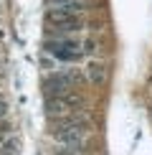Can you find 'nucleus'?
Instances as JSON below:
<instances>
[{"instance_id":"f257e3e1","label":"nucleus","mask_w":152,"mask_h":155,"mask_svg":"<svg viewBox=\"0 0 152 155\" xmlns=\"http://www.w3.org/2000/svg\"><path fill=\"white\" fill-rule=\"evenodd\" d=\"M51 135H53L61 145H81L86 140V135H89V120L71 112V114H66V117L56 120Z\"/></svg>"},{"instance_id":"f03ea898","label":"nucleus","mask_w":152,"mask_h":155,"mask_svg":"<svg viewBox=\"0 0 152 155\" xmlns=\"http://www.w3.org/2000/svg\"><path fill=\"white\" fill-rule=\"evenodd\" d=\"M43 48H46L48 56H53L56 61H79L81 56H84V51H81V43L74 41V38L68 36H56V38H48L46 43H43Z\"/></svg>"},{"instance_id":"7ed1b4c3","label":"nucleus","mask_w":152,"mask_h":155,"mask_svg":"<svg viewBox=\"0 0 152 155\" xmlns=\"http://www.w3.org/2000/svg\"><path fill=\"white\" fill-rule=\"evenodd\" d=\"M46 23L53 31H59V33H76V31L84 28L81 13H71V10H63V8H48Z\"/></svg>"},{"instance_id":"20e7f679","label":"nucleus","mask_w":152,"mask_h":155,"mask_svg":"<svg viewBox=\"0 0 152 155\" xmlns=\"http://www.w3.org/2000/svg\"><path fill=\"white\" fill-rule=\"evenodd\" d=\"M81 79L79 71L74 69H63V71H51L46 79H43V92L46 97H53V94H63V92H71L74 84Z\"/></svg>"},{"instance_id":"39448f33","label":"nucleus","mask_w":152,"mask_h":155,"mask_svg":"<svg viewBox=\"0 0 152 155\" xmlns=\"http://www.w3.org/2000/svg\"><path fill=\"white\" fill-rule=\"evenodd\" d=\"M79 107H81V97L76 92H63V94L46 97V114L48 117H66V114L76 112Z\"/></svg>"},{"instance_id":"423d86ee","label":"nucleus","mask_w":152,"mask_h":155,"mask_svg":"<svg viewBox=\"0 0 152 155\" xmlns=\"http://www.w3.org/2000/svg\"><path fill=\"white\" fill-rule=\"evenodd\" d=\"M86 79L94 84V87H99V84H104L106 79V66L104 64H99V61H91L86 66Z\"/></svg>"},{"instance_id":"0eeeda50","label":"nucleus","mask_w":152,"mask_h":155,"mask_svg":"<svg viewBox=\"0 0 152 155\" xmlns=\"http://www.w3.org/2000/svg\"><path fill=\"white\" fill-rule=\"evenodd\" d=\"M48 8H63L71 13H84L86 10V0H46Z\"/></svg>"},{"instance_id":"6e6552de","label":"nucleus","mask_w":152,"mask_h":155,"mask_svg":"<svg viewBox=\"0 0 152 155\" xmlns=\"http://www.w3.org/2000/svg\"><path fill=\"white\" fill-rule=\"evenodd\" d=\"M81 51H84L86 56H94V54H97V51H99V43L94 41V38H86V41L81 43Z\"/></svg>"},{"instance_id":"1a4fd4ad","label":"nucleus","mask_w":152,"mask_h":155,"mask_svg":"<svg viewBox=\"0 0 152 155\" xmlns=\"http://www.w3.org/2000/svg\"><path fill=\"white\" fill-rule=\"evenodd\" d=\"M8 114V102H5V97H0V120Z\"/></svg>"},{"instance_id":"9d476101","label":"nucleus","mask_w":152,"mask_h":155,"mask_svg":"<svg viewBox=\"0 0 152 155\" xmlns=\"http://www.w3.org/2000/svg\"><path fill=\"white\" fill-rule=\"evenodd\" d=\"M5 137H8V130H0V143H3Z\"/></svg>"},{"instance_id":"9b49d317","label":"nucleus","mask_w":152,"mask_h":155,"mask_svg":"<svg viewBox=\"0 0 152 155\" xmlns=\"http://www.w3.org/2000/svg\"><path fill=\"white\" fill-rule=\"evenodd\" d=\"M0 155H10V153H5V150H0Z\"/></svg>"}]
</instances>
